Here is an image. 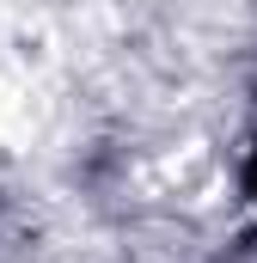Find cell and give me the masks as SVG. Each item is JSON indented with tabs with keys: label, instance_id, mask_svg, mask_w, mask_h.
I'll use <instances>...</instances> for the list:
<instances>
[{
	"label": "cell",
	"instance_id": "6da1fadb",
	"mask_svg": "<svg viewBox=\"0 0 257 263\" xmlns=\"http://www.w3.org/2000/svg\"><path fill=\"white\" fill-rule=\"evenodd\" d=\"M251 190H257V165H251Z\"/></svg>",
	"mask_w": 257,
	"mask_h": 263
}]
</instances>
